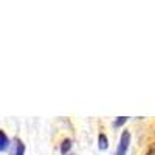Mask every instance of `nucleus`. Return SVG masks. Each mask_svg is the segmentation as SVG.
<instances>
[{
	"label": "nucleus",
	"instance_id": "f03ea898",
	"mask_svg": "<svg viewBox=\"0 0 155 155\" xmlns=\"http://www.w3.org/2000/svg\"><path fill=\"white\" fill-rule=\"evenodd\" d=\"M12 147H11V155H25V144L23 141L16 138L14 143H11Z\"/></svg>",
	"mask_w": 155,
	"mask_h": 155
},
{
	"label": "nucleus",
	"instance_id": "39448f33",
	"mask_svg": "<svg viewBox=\"0 0 155 155\" xmlns=\"http://www.w3.org/2000/svg\"><path fill=\"white\" fill-rule=\"evenodd\" d=\"M98 149L101 152H104V150L109 149V138H107L106 134H99L98 135Z\"/></svg>",
	"mask_w": 155,
	"mask_h": 155
},
{
	"label": "nucleus",
	"instance_id": "6e6552de",
	"mask_svg": "<svg viewBox=\"0 0 155 155\" xmlns=\"http://www.w3.org/2000/svg\"><path fill=\"white\" fill-rule=\"evenodd\" d=\"M70 155H71V153H70Z\"/></svg>",
	"mask_w": 155,
	"mask_h": 155
},
{
	"label": "nucleus",
	"instance_id": "20e7f679",
	"mask_svg": "<svg viewBox=\"0 0 155 155\" xmlns=\"http://www.w3.org/2000/svg\"><path fill=\"white\" fill-rule=\"evenodd\" d=\"M73 147V141L70 138H65V140H62V143H61V147H59V152L61 155H68L70 150Z\"/></svg>",
	"mask_w": 155,
	"mask_h": 155
},
{
	"label": "nucleus",
	"instance_id": "423d86ee",
	"mask_svg": "<svg viewBox=\"0 0 155 155\" xmlns=\"http://www.w3.org/2000/svg\"><path fill=\"white\" fill-rule=\"evenodd\" d=\"M127 120H129V116H120V118H116L115 121H113V127L115 129H118V127H123L126 123H127Z\"/></svg>",
	"mask_w": 155,
	"mask_h": 155
},
{
	"label": "nucleus",
	"instance_id": "0eeeda50",
	"mask_svg": "<svg viewBox=\"0 0 155 155\" xmlns=\"http://www.w3.org/2000/svg\"><path fill=\"white\" fill-rule=\"evenodd\" d=\"M147 155H155V147H153L152 150H149V153H147Z\"/></svg>",
	"mask_w": 155,
	"mask_h": 155
},
{
	"label": "nucleus",
	"instance_id": "f257e3e1",
	"mask_svg": "<svg viewBox=\"0 0 155 155\" xmlns=\"http://www.w3.org/2000/svg\"><path fill=\"white\" fill-rule=\"evenodd\" d=\"M130 141H132V135L129 130H123L121 137H120V143L116 146V152L115 155H126L129 150V146H130Z\"/></svg>",
	"mask_w": 155,
	"mask_h": 155
},
{
	"label": "nucleus",
	"instance_id": "7ed1b4c3",
	"mask_svg": "<svg viewBox=\"0 0 155 155\" xmlns=\"http://www.w3.org/2000/svg\"><path fill=\"white\" fill-rule=\"evenodd\" d=\"M9 147H11V140L2 129H0V152H6Z\"/></svg>",
	"mask_w": 155,
	"mask_h": 155
}]
</instances>
